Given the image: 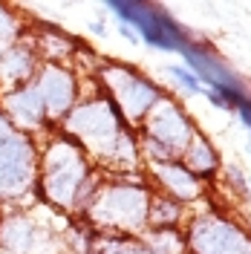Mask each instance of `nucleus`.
Returning a JSON list of instances; mask_svg holds the SVG:
<instances>
[{"label": "nucleus", "instance_id": "nucleus-1", "mask_svg": "<svg viewBox=\"0 0 251 254\" xmlns=\"http://www.w3.org/2000/svg\"><path fill=\"white\" fill-rule=\"evenodd\" d=\"M29 150L17 139H0V188H17L26 176Z\"/></svg>", "mask_w": 251, "mask_h": 254}, {"label": "nucleus", "instance_id": "nucleus-2", "mask_svg": "<svg viewBox=\"0 0 251 254\" xmlns=\"http://www.w3.org/2000/svg\"><path fill=\"white\" fill-rule=\"evenodd\" d=\"M193 240H196V246L205 254H234L231 249H237V243H240L237 234L231 228H225V225H211L205 231H196Z\"/></svg>", "mask_w": 251, "mask_h": 254}, {"label": "nucleus", "instance_id": "nucleus-3", "mask_svg": "<svg viewBox=\"0 0 251 254\" xmlns=\"http://www.w3.org/2000/svg\"><path fill=\"white\" fill-rule=\"evenodd\" d=\"M156 136L162 142L168 139L171 144H182L188 139V127L173 110H165V116H159V122H156Z\"/></svg>", "mask_w": 251, "mask_h": 254}, {"label": "nucleus", "instance_id": "nucleus-4", "mask_svg": "<svg viewBox=\"0 0 251 254\" xmlns=\"http://www.w3.org/2000/svg\"><path fill=\"white\" fill-rule=\"evenodd\" d=\"M44 95H47V104L52 110H61L63 104L69 101V78H63L61 72H47Z\"/></svg>", "mask_w": 251, "mask_h": 254}, {"label": "nucleus", "instance_id": "nucleus-5", "mask_svg": "<svg viewBox=\"0 0 251 254\" xmlns=\"http://www.w3.org/2000/svg\"><path fill=\"white\" fill-rule=\"evenodd\" d=\"M171 72H173V75H176L179 81H182V87H185L188 93H202V87H199V81L193 78L190 72H185L182 66H171Z\"/></svg>", "mask_w": 251, "mask_h": 254}]
</instances>
